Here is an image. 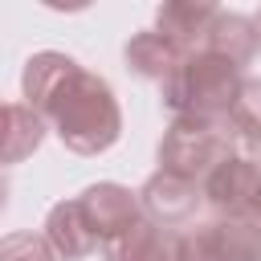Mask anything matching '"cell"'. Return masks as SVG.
I'll list each match as a JSON object with an SVG mask.
<instances>
[{
	"mask_svg": "<svg viewBox=\"0 0 261 261\" xmlns=\"http://www.w3.org/2000/svg\"><path fill=\"white\" fill-rule=\"evenodd\" d=\"M228 118H232V126H237L245 139L261 143V82H245V86H241Z\"/></svg>",
	"mask_w": 261,
	"mask_h": 261,
	"instance_id": "11",
	"label": "cell"
},
{
	"mask_svg": "<svg viewBox=\"0 0 261 261\" xmlns=\"http://www.w3.org/2000/svg\"><path fill=\"white\" fill-rule=\"evenodd\" d=\"M4 261H53V253H49V241L41 237H8Z\"/></svg>",
	"mask_w": 261,
	"mask_h": 261,
	"instance_id": "12",
	"label": "cell"
},
{
	"mask_svg": "<svg viewBox=\"0 0 261 261\" xmlns=\"http://www.w3.org/2000/svg\"><path fill=\"white\" fill-rule=\"evenodd\" d=\"M179 261H261L257 220H216L175 241Z\"/></svg>",
	"mask_w": 261,
	"mask_h": 261,
	"instance_id": "4",
	"label": "cell"
},
{
	"mask_svg": "<svg viewBox=\"0 0 261 261\" xmlns=\"http://www.w3.org/2000/svg\"><path fill=\"white\" fill-rule=\"evenodd\" d=\"M257 188H261V167L249 163V159H228L220 163L208 179H204V192L216 208L224 212H253V200H257Z\"/></svg>",
	"mask_w": 261,
	"mask_h": 261,
	"instance_id": "6",
	"label": "cell"
},
{
	"mask_svg": "<svg viewBox=\"0 0 261 261\" xmlns=\"http://www.w3.org/2000/svg\"><path fill=\"white\" fill-rule=\"evenodd\" d=\"M241 86H237V61L220 53H204L192 61H179V69L167 77V102L184 118H216L220 110H232Z\"/></svg>",
	"mask_w": 261,
	"mask_h": 261,
	"instance_id": "2",
	"label": "cell"
},
{
	"mask_svg": "<svg viewBox=\"0 0 261 261\" xmlns=\"http://www.w3.org/2000/svg\"><path fill=\"white\" fill-rule=\"evenodd\" d=\"M45 241L53 245L57 257H86L90 249H98V232L82 208V200H69V204H57L49 212V224H45Z\"/></svg>",
	"mask_w": 261,
	"mask_h": 261,
	"instance_id": "7",
	"label": "cell"
},
{
	"mask_svg": "<svg viewBox=\"0 0 261 261\" xmlns=\"http://www.w3.org/2000/svg\"><path fill=\"white\" fill-rule=\"evenodd\" d=\"M249 216H253V220L261 224V188H257V200H253V212H249Z\"/></svg>",
	"mask_w": 261,
	"mask_h": 261,
	"instance_id": "13",
	"label": "cell"
},
{
	"mask_svg": "<svg viewBox=\"0 0 261 261\" xmlns=\"http://www.w3.org/2000/svg\"><path fill=\"white\" fill-rule=\"evenodd\" d=\"M41 143V114L24 110V106H8V143H4V159L16 163L24 151H33Z\"/></svg>",
	"mask_w": 261,
	"mask_h": 261,
	"instance_id": "10",
	"label": "cell"
},
{
	"mask_svg": "<svg viewBox=\"0 0 261 261\" xmlns=\"http://www.w3.org/2000/svg\"><path fill=\"white\" fill-rule=\"evenodd\" d=\"M159 261H179V253H175V245H171V249H167V253H163Z\"/></svg>",
	"mask_w": 261,
	"mask_h": 261,
	"instance_id": "14",
	"label": "cell"
},
{
	"mask_svg": "<svg viewBox=\"0 0 261 261\" xmlns=\"http://www.w3.org/2000/svg\"><path fill=\"white\" fill-rule=\"evenodd\" d=\"M82 208H86L94 232L102 237V245L110 237L126 232L130 224H139V200L126 188H118V184H98V188L82 192Z\"/></svg>",
	"mask_w": 261,
	"mask_h": 261,
	"instance_id": "5",
	"label": "cell"
},
{
	"mask_svg": "<svg viewBox=\"0 0 261 261\" xmlns=\"http://www.w3.org/2000/svg\"><path fill=\"white\" fill-rule=\"evenodd\" d=\"M139 196H143V208H147L151 216H159L163 224L192 216V208H196V200H200V192H196L192 179H179V175H167V171H159Z\"/></svg>",
	"mask_w": 261,
	"mask_h": 261,
	"instance_id": "8",
	"label": "cell"
},
{
	"mask_svg": "<svg viewBox=\"0 0 261 261\" xmlns=\"http://www.w3.org/2000/svg\"><path fill=\"white\" fill-rule=\"evenodd\" d=\"M228 130L216 122V118H179L163 147H159V159H163V171L167 175H179V179H208L220 163H228Z\"/></svg>",
	"mask_w": 261,
	"mask_h": 261,
	"instance_id": "3",
	"label": "cell"
},
{
	"mask_svg": "<svg viewBox=\"0 0 261 261\" xmlns=\"http://www.w3.org/2000/svg\"><path fill=\"white\" fill-rule=\"evenodd\" d=\"M24 90H29V102H37L57 122V135L73 151L94 155L118 139V106L106 82L82 73L69 57L61 53L33 57L24 73Z\"/></svg>",
	"mask_w": 261,
	"mask_h": 261,
	"instance_id": "1",
	"label": "cell"
},
{
	"mask_svg": "<svg viewBox=\"0 0 261 261\" xmlns=\"http://www.w3.org/2000/svg\"><path fill=\"white\" fill-rule=\"evenodd\" d=\"M126 57L139 73H175L179 69V45L167 33H143L135 45H126Z\"/></svg>",
	"mask_w": 261,
	"mask_h": 261,
	"instance_id": "9",
	"label": "cell"
}]
</instances>
